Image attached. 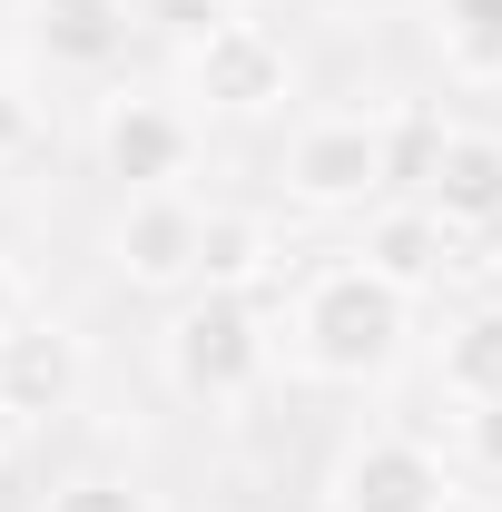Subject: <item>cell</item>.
Here are the masks:
<instances>
[{"label":"cell","mask_w":502,"mask_h":512,"mask_svg":"<svg viewBox=\"0 0 502 512\" xmlns=\"http://www.w3.org/2000/svg\"><path fill=\"white\" fill-rule=\"evenodd\" d=\"M266 355H276L266 306L237 296V286H197L188 306L168 316V375H178L188 404H237V394H256Z\"/></svg>","instance_id":"cell-2"},{"label":"cell","mask_w":502,"mask_h":512,"mask_svg":"<svg viewBox=\"0 0 502 512\" xmlns=\"http://www.w3.org/2000/svg\"><path fill=\"white\" fill-rule=\"evenodd\" d=\"M50 512H158L128 473H79V483H60L50 493Z\"/></svg>","instance_id":"cell-14"},{"label":"cell","mask_w":502,"mask_h":512,"mask_svg":"<svg viewBox=\"0 0 502 512\" xmlns=\"http://www.w3.org/2000/svg\"><path fill=\"white\" fill-rule=\"evenodd\" d=\"M30 138H40V119H30V99H20V89H0V158H20Z\"/></svg>","instance_id":"cell-16"},{"label":"cell","mask_w":502,"mask_h":512,"mask_svg":"<svg viewBox=\"0 0 502 512\" xmlns=\"http://www.w3.org/2000/svg\"><path fill=\"white\" fill-rule=\"evenodd\" d=\"M99 168H109L128 197L178 188L197 168V119L178 99H109V109H99Z\"/></svg>","instance_id":"cell-7"},{"label":"cell","mask_w":502,"mask_h":512,"mask_svg":"<svg viewBox=\"0 0 502 512\" xmlns=\"http://www.w3.org/2000/svg\"><path fill=\"white\" fill-rule=\"evenodd\" d=\"M296 89V60L266 20H207L188 40V99H207V119H266L286 109Z\"/></svg>","instance_id":"cell-3"},{"label":"cell","mask_w":502,"mask_h":512,"mask_svg":"<svg viewBox=\"0 0 502 512\" xmlns=\"http://www.w3.org/2000/svg\"><path fill=\"white\" fill-rule=\"evenodd\" d=\"M414 188L443 227H502V128H434V158Z\"/></svg>","instance_id":"cell-10"},{"label":"cell","mask_w":502,"mask_h":512,"mask_svg":"<svg viewBox=\"0 0 502 512\" xmlns=\"http://www.w3.org/2000/svg\"><path fill=\"white\" fill-rule=\"evenodd\" d=\"M404 335H414V296L394 276H375L365 256L355 266H325L306 296H296V355H306L315 375H335V384L384 375L404 355Z\"/></svg>","instance_id":"cell-1"},{"label":"cell","mask_w":502,"mask_h":512,"mask_svg":"<svg viewBox=\"0 0 502 512\" xmlns=\"http://www.w3.org/2000/svg\"><path fill=\"white\" fill-rule=\"evenodd\" d=\"M443 384L463 404H493L502 394V306H473V316L443 335Z\"/></svg>","instance_id":"cell-13"},{"label":"cell","mask_w":502,"mask_h":512,"mask_svg":"<svg viewBox=\"0 0 502 512\" xmlns=\"http://www.w3.org/2000/svg\"><path fill=\"white\" fill-rule=\"evenodd\" d=\"M443 512H483V503H473V493H453V503H443Z\"/></svg>","instance_id":"cell-18"},{"label":"cell","mask_w":502,"mask_h":512,"mask_svg":"<svg viewBox=\"0 0 502 512\" xmlns=\"http://www.w3.org/2000/svg\"><path fill=\"white\" fill-rule=\"evenodd\" d=\"M30 316V286H20V266H10V256H0V335H10V325Z\"/></svg>","instance_id":"cell-17"},{"label":"cell","mask_w":502,"mask_h":512,"mask_svg":"<svg viewBox=\"0 0 502 512\" xmlns=\"http://www.w3.org/2000/svg\"><path fill=\"white\" fill-rule=\"evenodd\" d=\"M463 444H473V463H483V473H502V394H493V404H473Z\"/></svg>","instance_id":"cell-15"},{"label":"cell","mask_w":502,"mask_h":512,"mask_svg":"<svg viewBox=\"0 0 502 512\" xmlns=\"http://www.w3.org/2000/svg\"><path fill=\"white\" fill-rule=\"evenodd\" d=\"M276 276V227L256 207H207V247H197V286H237L256 296Z\"/></svg>","instance_id":"cell-12"},{"label":"cell","mask_w":502,"mask_h":512,"mask_svg":"<svg viewBox=\"0 0 502 512\" xmlns=\"http://www.w3.org/2000/svg\"><path fill=\"white\" fill-rule=\"evenodd\" d=\"M20 40L50 69H69V79H99V69L128 60L138 10H128V0H20Z\"/></svg>","instance_id":"cell-9"},{"label":"cell","mask_w":502,"mask_h":512,"mask_svg":"<svg viewBox=\"0 0 502 512\" xmlns=\"http://www.w3.org/2000/svg\"><path fill=\"white\" fill-rule=\"evenodd\" d=\"M89 384V345L60 316H20L0 335V424H60Z\"/></svg>","instance_id":"cell-6"},{"label":"cell","mask_w":502,"mask_h":512,"mask_svg":"<svg viewBox=\"0 0 502 512\" xmlns=\"http://www.w3.org/2000/svg\"><path fill=\"white\" fill-rule=\"evenodd\" d=\"M375 188H394V128L345 109V119H306L286 138V197L296 207H365Z\"/></svg>","instance_id":"cell-4"},{"label":"cell","mask_w":502,"mask_h":512,"mask_svg":"<svg viewBox=\"0 0 502 512\" xmlns=\"http://www.w3.org/2000/svg\"><path fill=\"white\" fill-rule=\"evenodd\" d=\"M443 503H453V473L414 434H365L335 463V512H443Z\"/></svg>","instance_id":"cell-8"},{"label":"cell","mask_w":502,"mask_h":512,"mask_svg":"<svg viewBox=\"0 0 502 512\" xmlns=\"http://www.w3.org/2000/svg\"><path fill=\"white\" fill-rule=\"evenodd\" d=\"M197 247H207V207L188 188H148L119 207V227H109V266H119L128 286H148V296H178L197 286Z\"/></svg>","instance_id":"cell-5"},{"label":"cell","mask_w":502,"mask_h":512,"mask_svg":"<svg viewBox=\"0 0 502 512\" xmlns=\"http://www.w3.org/2000/svg\"><path fill=\"white\" fill-rule=\"evenodd\" d=\"M443 237H453V227H443L424 197H414V207H375V217H365V266L394 276V286L414 296V286H434V276H443Z\"/></svg>","instance_id":"cell-11"}]
</instances>
